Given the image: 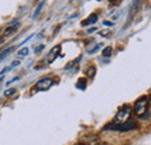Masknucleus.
Wrapping results in <instances>:
<instances>
[{
	"mask_svg": "<svg viewBox=\"0 0 151 145\" xmlns=\"http://www.w3.org/2000/svg\"><path fill=\"white\" fill-rule=\"evenodd\" d=\"M15 93H17V90H15V88H9V90L4 92V95H5V96H11V95H14Z\"/></svg>",
	"mask_w": 151,
	"mask_h": 145,
	"instance_id": "obj_13",
	"label": "nucleus"
},
{
	"mask_svg": "<svg viewBox=\"0 0 151 145\" xmlns=\"http://www.w3.org/2000/svg\"><path fill=\"white\" fill-rule=\"evenodd\" d=\"M20 27V22H18V21H15V22H12L9 26H7L6 27V29L4 30V33H2V35L5 37L7 36H11V35H13L18 29H19Z\"/></svg>",
	"mask_w": 151,
	"mask_h": 145,
	"instance_id": "obj_6",
	"label": "nucleus"
},
{
	"mask_svg": "<svg viewBox=\"0 0 151 145\" xmlns=\"http://www.w3.org/2000/svg\"><path fill=\"white\" fill-rule=\"evenodd\" d=\"M76 87L79 88V90H81V91L85 90V88H86V79H85V78H80V79L78 80Z\"/></svg>",
	"mask_w": 151,
	"mask_h": 145,
	"instance_id": "obj_8",
	"label": "nucleus"
},
{
	"mask_svg": "<svg viewBox=\"0 0 151 145\" xmlns=\"http://www.w3.org/2000/svg\"><path fill=\"white\" fill-rule=\"evenodd\" d=\"M137 128L136 122H134L132 120H129L128 122L123 123V124H109L104 128V130H113V131H120V132H127Z\"/></svg>",
	"mask_w": 151,
	"mask_h": 145,
	"instance_id": "obj_2",
	"label": "nucleus"
},
{
	"mask_svg": "<svg viewBox=\"0 0 151 145\" xmlns=\"http://www.w3.org/2000/svg\"><path fill=\"white\" fill-rule=\"evenodd\" d=\"M28 55H29V49H28L27 47H23L22 49H20L19 51H18V56H19V57H22V58H23V57H27Z\"/></svg>",
	"mask_w": 151,
	"mask_h": 145,
	"instance_id": "obj_10",
	"label": "nucleus"
},
{
	"mask_svg": "<svg viewBox=\"0 0 151 145\" xmlns=\"http://www.w3.org/2000/svg\"><path fill=\"white\" fill-rule=\"evenodd\" d=\"M104 24L107 26V27H112L113 26V22H109V21H104Z\"/></svg>",
	"mask_w": 151,
	"mask_h": 145,
	"instance_id": "obj_17",
	"label": "nucleus"
},
{
	"mask_svg": "<svg viewBox=\"0 0 151 145\" xmlns=\"http://www.w3.org/2000/svg\"><path fill=\"white\" fill-rule=\"evenodd\" d=\"M94 72H95V67L94 66H92V67H90V69L87 70V75L93 77V75H94Z\"/></svg>",
	"mask_w": 151,
	"mask_h": 145,
	"instance_id": "obj_15",
	"label": "nucleus"
},
{
	"mask_svg": "<svg viewBox=\"0 0 151 145\" xmlns=\"http://www.w3.org/2000/svg\"><path fill=\"white\" fill-rule=\"evenodd\" d=\"M98 21V15L96 14H91L87 19H85L84 21H81V27H87L91 24H94Z\"/></svg>",
	"mask_w": 151,
	"mask_h": 145,
	"instance_id": "obj_7",
	"label": "nucleus"
},
{
	"mask_svg": "<svg viewBox=\"0 0 151 145\" xmlns=\"http://www.w3.org/2000/svg\"><path fill=\"white\" fill-rule=\"evenodd\" d=\"M1 81H2V78H0V84H1Z\"/></svg>",
	"mask_w": 151,
	"mask_h": 145,
	"instance_id": "obj_23",
	"label": "nucleus"
},
{
	"mask_svg": "<svg viewBox=\"0 0 151 145\" xmlns=\"http://www.w3.org/2000/svg\"><path fill=\"white\" fill-rule=\"evenodd\" d=\"M19 65H20V62L19 60H15V62H13V64H12L11 67H15V66H19Z\"/></svg>",
	"mask_w": 151,
	"mask_h": 145,
	"instance_id": "obj_18",
	"label": "nucleus"
},
{
	"mask_svg": "<svg viewBox=\"0 0 151 145\" xmlns=\"http://www.w3.org/2000/svg\"><path fill=\"white\" fill-rule=\"evenodd\" d=\"M132 115V108L129 106H123L122 108L119 109L114 117V124H123L130 120Z\"/></svg>",
	"mask_w": 151,
	"mask_h": 145,
	"instance_id": "obj_1",
	"label": "nucleus"
},
{
	"mask_svg": "<svg viewBox=\"0 0 151 145\" xmlns=\"http://www.w3.org/2000/svg\"><path fill=\"white\" fill-rule=\"evenodd\" d=\"M60 45L59 44H57V45H55L49 52H48V55H47V58H45V60H47V63L48 64H51V63H54L55 60H56V58L59 56V52H60Z\"/></svg>",
	"mask_w": 151,
	"mask_h": 145,
	"instance_id": "obj_5",
	"label": "nucleus"
},
{
	"mask_svg": "<svg viewBox=\"0 0 151 145\" xmlns=\"http://www.w3.org/2000/svg\"><path fill=\"white\" fill-rule=\"evenodd\" d=\"M43 48H44V45H40L38 48H36V49H35V52H36V54H37V52H40L41 50H43Z\"/></svg>",
	"mask_w": 151,
	"mask_h": 145,
	"instance_id": "obj_19",
	"label": "nucleus"
},
{
	"mask_svg": "<svg viewBox=\"0 0 151 145\" xmlns=\"http://www.w3.org/2000/svg\"><path fill=\"white\" fill-rule=\"evenodd\" d=\"M20 78L19 77H15V78H13V79H11V80H9V81H8V83H7V84H6V85H7V86H8V85H11V84H12V83H14V81H17V80H19Z\"/></svg>",
	"mask_w": 151,
	"mask_h": 145,
	"instance_id": "obj_16",
	"label": "nucleus"
},
{
	"mask_svg": "<svg viewBox=\"0 0 151 145\" xmlns=\"http://www.w3.org/2000/svg\"><path fill=\"white\" fill-rule=\"evenodd\" d=\"M12 50H13V48H8V49H6L5 51H2V52L0 54V60H2L5 57H7V55L9 54Z\"/></svg>",
	"mask_w": 151,
	"mask_h": 145,
	"instance_id": "obj_12",
	"label": "nucleus"
},
{
	"mask_svg": "<svg viewBox=\"0 0 151 145\" xmlns=\"http://www.w3.org/2000/svg\"><path fill=\"white\" fill-rule=\"evenodd\" d=\"M8 70H11V67H5V69H4V70L0 72V74H4V73H6L7 71H8Z\"/></svg>",
	"mask_w": 151,
	"mask_h": 145,
	"instance_id": "obj_20",
	"label": "nucleus"
},
{
	"mask_svg": "<svg viewBox=\"0 0 151 145\" xmlns=\"http://www.w3.org/2000/svg\"><path fill=\"white\" fill-rule=\"evenodd\" d=\"M52 85H54V80L51 78H49V77H45V78H42V79L38 80L37 83L35 84L34 88L37 90V91L44 92V91H48Z\"/></svg>",
	"mask_w": 151,
	"mask_h": 145,
	"instance_id": "obj_4",
	"label": "nucleus"
},
{
	"mask_svg": "<svg viewBox=\"0 0 151 145\" xmlns=\"http://www.w3.org/2000/svg\"><path fill=\"white\" fill-rule=\"evenodd\" d=\"M44 4H45V0H42V1L38 4L37 8L35 9V12H34V15H33V18H34V19L37 18V17H38V14L41 13V11L43 9V6H44Z\"/></svg>",
	"mask_w": 151,
	"mask_h": 145,
	"instance_id": "obj_9",
	"label": "nucleus"
},
{
	"mask_svg": "<svg viewBox=\"0 0 151 145\" xmlns=\"http://www.w3.org/2000/svg\"><path fill=\"white\" fill-rule=\"evenodd\" d=\"M94 30H95V28H92V29H88V30H87V33H90V34H91V33H93Z\"/></svg>",
	"mask_w": 151,
	"mask_h": 145,
	"instance_id": "obj_21",
	"label": "nucleus"
},
{
	"mask_svg": "<svg viewBox=\"0 0 151 145\" xmlns=\"http://www.w3.org/2000/svg\"><path fill=\"white\" fill-rule=\"evenodd\" d=\"M134 109H135V114H136L138 117L143 118V117L147 115L148 109H149V100H148L147 98H141L139 100H137V101L135 102Z\"/></svg>",
	"mask_w": 151,
	"mask_h": 145,
	"instance_id": "obj_3",
	"label": "nucleus"
},
{
	"mask_svg": "<svg viewBox=\"0 0 151 145\" xmlns=\"http://www.w3.org/2000/svg\"><path fill=\"white\" fill-rule=\"evenodd\" d=\"M149 103H150V105H151V99H150V101H149Z\"/></svg>",
	"mask_w": 151,
	"mask_h": 145,
	"instance_id": "obj_24",
	"label": "nucleus"
},
{
	"mask_svg": "<svg viewBox=\"0 0 151 145\" xmlns=\"http://www.w3.org/2000/svg\"><path fill=\"white\" fill-rule=\"evenodd\" d=\"M112 51H113L112 47H106V48L102 50V56H104V57H109V56L112 55Z\"/></svg>",
	"mask_w": 151,
	"mask_h": 145,
	"instance_id": "obj_11",
	"label": "nucleus"
},
{
	"mask_svg": "<svg viewBox=\"0 0 151 145\" xmlns=\"http://www.w3.org/2000/svg\"><path fill=\"white\" fill-rule=\"evenodd\" d=\"M100 47H101V44H96V45L93 47V49H88V52H90V54H94L95 51H98V50L100 49Z\"/></svg>",
	"mask_w": 151,
	"mask_h": 145,
	"instance_id": "obj_14",
	"label": "nucleus"
},
{
	"mask_svg": "<svg viewBox=\"0 0 151 145\" xmlns=\"http://www.w3.org/2000/svg\"><path fill=\"white\" fill-rule=\"evenodd\" d=\"M109 2H114V1H116V0H108Z\"/></svg>",
	"mask_w": 151,
	"mask_h": 145,
	"instance_id": "obj_22",
	"label": "nucleus"
}]
</instances>
